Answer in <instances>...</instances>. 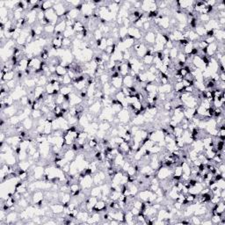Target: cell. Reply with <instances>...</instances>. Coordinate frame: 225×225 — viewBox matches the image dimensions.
I'll list each match as a JSON object with an SVG mask.
<instances>
[{
  "instance_id": "cell-1",
  "label": "cell",
  "mask_w": 225,
  "mask_h": 225,
  "mask_svg": "<svg viewBox=\"0 0 225 225\" xmlns=\"http://www.w3.org/2000/svg\"><path fill=\"white\" fill-rule=\"evenodd\" d=\"M156 35L153 31H149L145 34V35L144 37V41L147 45L153 46L155 44V41H156Z\"/></svg>"
},
{
  "instance_id": "cell-2",
  "label": "cell",
  "mask_w": 225,
  "mask_h": 225,
  "mask_svg": "<svg viewBox=\"0 0 225 225\" xmlns=\"http://www.w3.org/2000/svg\"><path fill=\"white\" fill-rule=\"evenodd\" d=\"M135 84H136V79L134 76H130L129 74L123 76V86L129 88V87L134 86Z\"/></svg>"
},
{
  "instance_id": "cell-3",
  "label": "cell",
  "mask_w": 225,
  "mask_h": 225,
  "mask_svg": "<svg viewBox=\"0 0 225 225\" xmlns=\"http://www.w3.org/2000/svg\"><path fill=\"white\" fill-rule=\"evenodd\" d=\"M110 83H111V84L113 87L120 90L123 86V77L119 76V77H116V78H112V79H111Z\"/></svg>"
},
{
  "instance_id": "cell-4",
  "label": "cell",
  "mask_w": 225,
  "mask_h": 225,
  "mask_svg": "<svg viewBox=\"0 0 225 225\" xmlns=\"http://www.w3.org/2000/svg\"><path fill=\"white\" fill-rule=\"evenodd\" d=\"M67 72H68V71L66 70V68L64 66L60 64V65H57L56 71L55 74L57 76H63L67 74Z\"/></svg>"
},
{
  "instance_id": "cell-5",
  "label": "cell",
  "mask_w": 225,
  "mask_h": 225,
  "mask_svg": "<svg viewBox=\"0 0 225 225\" xmlns=\"http://www.w3.org/2000/svg\"><path fill=\"white\" fill-rule=\"evenodd\" d=\"M44 33L46 35H54L55 34V26L52 24H49V25L44 27Z\"/></svg>"
},
{
  "instance_id": "cell-6",
  "label": "cell",
  "mask_w": 225,
  "mask_h": 225,
  "mask_svg": "<svg viewBox=\"0 0 225 225\" xmlns=\"http://www.w3.org/2000/svg\"><path fill=\"white\" fill-rule=\"evenodd\" d=\"M72 40L71 38H64L63 40V48H69L72 45Z\"/></svg>"
},
{
  "instance_id": "cell-7",
  "label": "cell",
  "mask_w": 225,
  "mask_h": 225,
  "mask_svg": "<svg viewBox=\"0 0 225 225\" xmlns=\"http://www.w3.org/2000/svg\"><path fill=\"white\" fill-rule=\"evenodd\" d=\"M128 35V28L125 27L124 26H121L119 28V37L125 38Z\"/></svg>"
}]
</instances>
